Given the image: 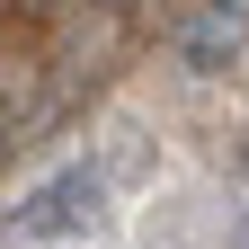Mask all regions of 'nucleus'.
<instances>
[{"mask_svg":"<svg viewBox=\"0 0 249 249\" xmlns=\"http://www.w3.org/2000/svg\"><path fill=\"white\" fill-rule=\"evenodd\" d=\"M240 45H249V9L240 0H205V9L187 18V36H178V62L187 71H231Z\"/></svg>","mask_w":249,"mask_h":249,"instance_id":"f03ea898","label":"nucleus"},{"mask_svg":"<svg viewBox=\"0 0 249 249\" xmlns=\"http://www.w3.org/2000/svg\"><path fill=\"white\" fill-rule=\"evenodd\" d=\"M98 205H107V178L89 169V160H71V169H53L36 196L9 213V231H18V240H71V231L98 223Z\"/></svg>","mask_w":249,"mask_h":249,"instance_id":"f257e3e1","label":"nucleus"}]
</instances>
